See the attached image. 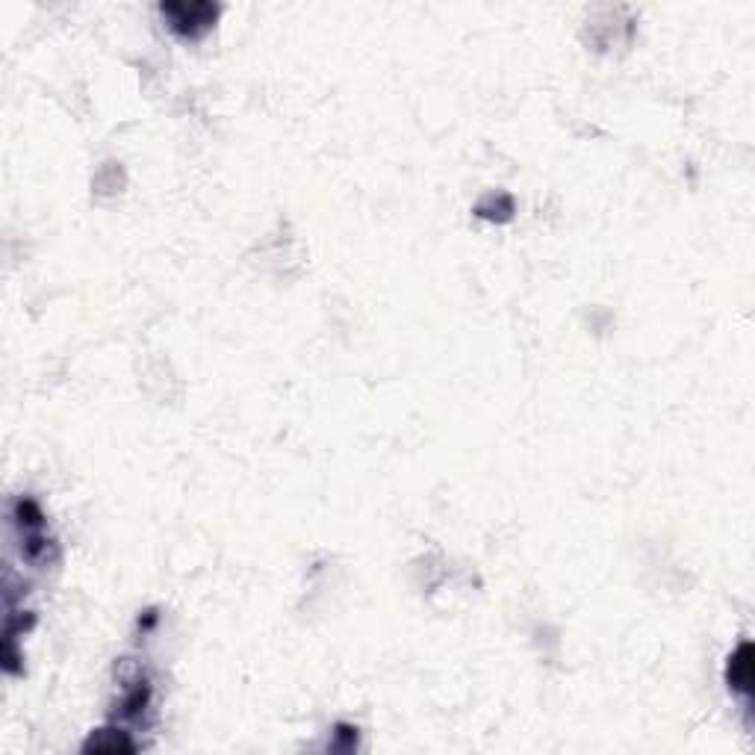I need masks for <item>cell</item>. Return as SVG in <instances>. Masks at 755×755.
<instances>
[{
    "mask_svg": "<svg viewBox=\"0 0 755 755\" xmlns=\"http://www.w3.org/2000/svg\"><path fill=\"white\" fill-rule=\"evenodd\" d=\"M163 15L169 18V27L183 39H201L216 21V9L207 3H169L163 6Z\"/></svg>",
    "mask_w": 755,
    "mask_h": 755,
    "instance_id": "cell-1",
    "label": "cell"
},
{
    "mask_svg": "<svg viewBox=\"0 0 755 755\" xmlns=\"http://www.w3.org/2000/svg\"><path fill=\"white\" fill-rule=\"evenodd\" d=\"M726 679H729V688L750 697L753 694V646L750 643H741L738 652L729 658V670H726Z\"/></svg>",
    "mask_w": 755,
    "mask_h": 755,
    "instance_id": "cell-2",
    "label": "cell"
}]
</instances>
